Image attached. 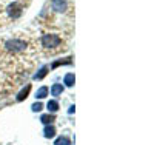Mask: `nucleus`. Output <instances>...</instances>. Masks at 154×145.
<instances>
[{
  "label": "nucleus",
  "mask_w": 154,
  "mask_h": 145,
  "mask_svg": "<svg viewBox=\"0 0 154 145\" xmlns=\"http://www.w3.org/2000/svg\"><path fill=\"white\" fill-rule=\"evenodd\" d=\"M48 70H49V68L46 67V65H43V67H42L40 70H38L35 74H34V80H42V79L48 74Z\"/></svg>",
  "instance_id": "nucleus-8"
},
{
  "label": "nucleus",
  "mask_w": 154,
  "mask_h": 145,
  "mask_svg": "<svg viewBox=\"0 0 154 145\" xmlns=\"http://www.w3.org/2000/svg\"><path fill=\"white\" fill-rule=\"evenodd\" d=\"M29 91H31V85L28 84L25 88H22V90H20V93L17 94V97H16V99H17V102H22V100L26 99V97H28V94H29Z\"/></svg>",
  "instance_id": "nucleus-5"
},
{
  "label": "nucleus",
  "mask_w": 154,
  "mask_h": 145,
  "mask_svg": "<svg viewBox=\"0 0 154 145\" xmlns=\"http://www.w3.org/2000/svg\"><path fill=\"white\" fill-rule=\"evenodd\" d=\"M40 121H42L43 124H46V125H51V124H53V122L56 121V117H54L53 114H42Z\"/></svg>",
  "instance_id": "nucleus-13"
},
{
  "label": "nucleus",
  "mask_w": 154,
  "mask_h": 145,
  "mask_svg": "<svg viewBox=\"0 0 154 145\" xmlns=\"http://www.w3.org/2000/svg\"><path fill=\"white\" fill-rule=\"evenodd\" d=\"M63 93V85L62 84H54L53 87H51V94H53V96H60Z\"/></svg>",
  "instance_id": "nucleus-9"
},
{
  "label": "nucleus",
  "mask_w": 154,
  "mask_h": 145,
  "mask_svg": "<svg viewBox=\"0 0 154 145\" xmlns=\"http://www.w3.org/2000/svg\"><path fill=\"white\" fill-rule=\"evenodd\" d=\"M74 82H75V77L72 73H68L65 76V79H63V84H65L66 87H74Z\"/></svg>",
  "instance_id": "nucleus-10"
},
{
  "label": "nucleus",
  "mask_w": 154,
  "mask_h": 145,
  "mask_svg": "<svg viewBox=\"0 0 154 145\" xmlns=\"http://www.w3.org/2000/svg\"><path fill=\"white\" fill-rule=\"evenodd\" d=\"M46 108H48V111H51V113H56V111L59 110V102H57V100H49V102L46 103Z\"/></svg>",
  "instance_id": "nucleus-12"
},
{
  "label": "nucleus",
  "mask_w": 154,
  "mask_h": 145,
  "mask_svg": "<svg viewBox=\"0 0 154 145\" xmlns=\"http://www.w3.org/2000/svg\"><path fill=\"white\" fill-rule=\"evenodd\" d=\"M54 145H71V140H69V137H66V136H60V137L56 139Z\"/></svg>",
  "instance_id": "nucleus-14"
},
{
  "label": "nucleus",
  "mask_w": 154,
  "mask_h": 145,
  "mask_svg": "<svg viewBox=\"0 0 154 145\" xmlns=\"http://www.w3.org/2000/svg\"><path fill=\"white\" fill-rule=\"evenodd\" d=\"M42 108H43V105H42L40 102H35V103H32V107H31V110H32L34 113H37V111H42Z\"/></svg>",
  "instance_id": "nucleus-15"
},
{
  "label": "nucleus",
  "mask_w": 154,
  "mask_h": 145,
  "mask_svg": "<svg viewBox=\"0 0 154 145\" xmlns=\"http://www.w3.org/2000/svg\"><path fill=\"white\" fill-rule=\"evenodd\" d=\"M43 136H45L46 139H51V137H54V136H56V128H54L53 124L45 127V130H43Z\"/></svg>",
  "instance_id": "nucleus-7"
},
{
  "label": "nucleus",
  "mask_w": 154,
  "mask_h": 145,
  "mask_svg": "<svg viewBox=\"0 0 154 145\" xmlns=\"http://www.w3.org/2000/svg\"><path fill=\"white\" fill-rule=\"evenodd\" d=\"M48 96V87H40L35 93V99H43Z\"/></svg>",
  "instance_id": "nucleus-11"
},
{
  "label": "nucleus",
  "mask_w": 154,
  "mask_h": 145,
  "mask_svg": "<svg viewBox=\"0 0 154 145\" xmlns=\"http://www.w3.org/2000/svg\"><path fill=\"white\" fill-rule=\"evenodd\" d=\"M42 46L46 48V49H54V48H59L62 45V37L59 34H53V33H48V34H43L42 39Z\"/></svg>",
  "instance_id": "nucleus-1"
},
{
  "label": "nucleus",
  "mask_w": 154,
  "mask_h": 145,
  "mask_svg": "<svg viewBox=\"0 0 154 145\" xmlns=\"http://www.w3.org/2000/svg\"><path fill=\"white\" fill-rule=\"evenodd\" d=\"M72 57H65V59H60V60H54L53 63H51V68H57V67H60V65H71L72 63V60H71Z\"/></svg>",
  "instance_id": "nucleus-6"
},
{
  "label": "nucleus",
  "mask_w": 154,
  "mask_h": 145,
  "mask_svg": "<svg viewBox=\"0 0 154 145\" xmlns=\"http://www.w3.org/2000/svg\"><path fill=\"white\" fill-rule=\"evenodd\" d=\"M12 2H22V3H25V5H28L31 0H0V16H3L6 6H8L9 3H12Z\"/></svg>",
  "instance_id": "nucleus-4"
},
{
  "label": "nucleus",
  "mask_w": 154,
  "mask_h": 145,
  "mask_svg": "<svg viewBox=\"0 0 154 145\" xmlns=\"http://www.w3.org/2000/svg\"><path fill=\"white\" fill-rule=\"evenodd\" d=\"M28 46V43L25 40H20V39H9V40L5 42V48L11 52H22L25 51Z\"/></svg>",
  "instance_id": "nucleus-2"
},
{
  "label": "nucleus",
  "mask_w": 154,
  "mask_h": 145,
  "mask_svg": "<svg viewBox=\"0 0 154 145\" xmlns=\"http://www.w3.org/2000/svg\"><path fill=\"white\" fill-rule=\"evenodd\" d=\"M74 111H75V107H74V105H71V107H69V110H68V113H69V114H72Z\"/></svg>",
  "instance_id": "nucleus-16"
},
{
  "label": "nucleus",
  "mask_w": 154,
  "mask_h": 145,
  "mask_svg": "<svg viewBox=\"0 0 154 145\" xmlns=\"http://www.w3.org/2000/svg\"><path fill=\"white\" fill-rule=\"evenodd\" d=\"M51 8H53L56 12H66L68 0H51Z\"/></svg>",
  "instance_id": "nucleus-3"
}]
</instances>
